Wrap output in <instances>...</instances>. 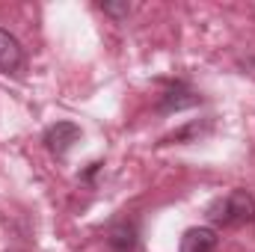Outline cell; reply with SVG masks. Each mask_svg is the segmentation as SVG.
I'll list each match as a JSON object with an SVG mask.
<instances>
[{
    "label": "cell",
    "mask_w": 255,
    "mask_h": 252,
    "mask_svg": "<svg viewBox=\"0 0 255 252\" xmlns=\"http://www.w3.org/2000/svg\"><path fill=\"white\" fill-rule=\"evenodd\" d=\"M208 217L217 223V226H247L255 220V202L247 190H232L229 196L217 199L211 208H208Z\"/></svg>",
    "instance_id": "6da1fadb"
},
{
    "label": "cell",
    "mask_w": 255,
    "mask_h": 252,
    "mask_svg": "<svg viewBox=\"0 0 255 252\" xmlns=\"http://www.w3.org/2000/svg\"><path fill=\"white\" fill-rule=\"evenodd\" d=\"M74 142H80V127L74 122H57L45 130V148L57 157H65Z\"/></svg>",
    "instance_id": "7a4b0ae2"
},
{
    "label": "cell",
    "mask_w": 255,
    "mask_h": 252,
    "mask_svg": "<svg viewBox=\"0 0 255 252\" xmlns=\"http://www.w3.org/2000/svg\"><path fill=\"white\" fill-rule=\"evenodd\" d=\"M21 68H24L21 42L9 30H0V74H18Z\"/></svg>",
    "instance_id": "3957f363"
},
{
    "label": "cell",
    "mask_w": 255,
    "mask_h": 252,
    "mask_svg": "<svg viewBox=\"0 0 255 252\" xmlns=\"http://www.w3.org/2000/svg\"><path fill=\"white\" fill-rule=\"evenodd\" d=\"M220 244L217 232L208 229V226H196V229H187L181 244H178V252H214Z\"/></svg>",
    "instance_id": "277c9868"
},
{
    "label": "cell",
    "mask_w": 255,
    "mask_h": 252,
    "mask_svg": "<svg viewBox=\"0 0 255 252\" xmlns=\"http://www.w3.org/2000/svg\"><path fill=\"white\" fill-rule=\"evenodd\" d=\"M196 104H199V95L184 83H175L160 95V113H178V110H187Z\"/></svg>",
    "instance_id": "5b68a950"
},
{
    "label": "cell",
    "mask_w": 255,
    "mask_h": 252,
    "mask_svg": "<svg viewBox=\"0 0 255 252\" xmlns=\"http://www.w3.org/2000/svg\"><path fill=\"white\" fill-rule=\"evenodd\" d=\"M107 244H110L113 252H136V244H139L136 226H133V223H119V226H113L110 235H107Z\"/></svg>",
    "instance_id": "8992f818"
},
{
    "label": "cell",
    "mask_w": 255,
    "mask_h": 252,
    "mask_svg": "<svg viewBox=\"0 0 255 252\" xmlns=\"http://www.w3.org/2000/svg\"><path fill=\"white\" fill-rule=\"evenodd\" d=\"M101 9H104V12H110V15H128V3H122V6H113V3H104Z\"/></svg>",
    "instance_id": "52a82bcc"
}]
</instances>
